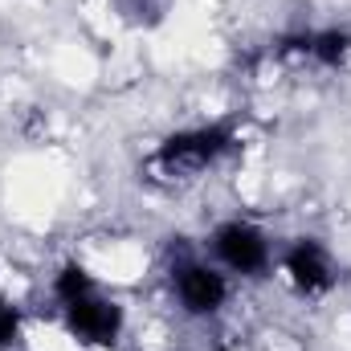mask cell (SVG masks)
Listing matches in <instances>:
<instances>
[{
	"label": "cell",
	"instance_id": "cell-3",
	"mask_svg": "<svg viewBox=\"0 0 351 351\" xmlns=\"http://www.w3.org/2000/svg\"><path fill=\"white\" fill-rule=\"evenodd\" d=\"M176 294H180V302H184L188 315H213V311L225 306L229 286H225V278L217 269L188 262L176 269Z\"/></svg>",
	"mask_w": 351,
	"mask_h": 351
},
{
	"label": "cell",
	"instance_id": "cell-7",
	"mask_svg": "<svg viewBox=\"0 0 351 351\" xmlns=\"http://www.w3.org/2000/svg\"><path fill=\"white\" fill-rule=\"evenodd\" d=\"M53 290H58V298L70 306V302H78V298H86L94 294V286H90V274L82 265H66L62 274H58V282H53Z\"/></svg>",
	"mask_w": 351,
	"mask_h": 351
},
{
	"label": "cell",
	"instance_id": "cell-9",
	"mask_svg": "<svg viewBox=\"0 0 351 351\" xmlns=\"http://www.w3.org/2000/svg\"><path fill=\"white\" fill-rule=\"evenodd\" d=\"M0 306H4V302H0Z\"/></svg>",
	"mask_w": 351,
	"mask_h": 351
},
{
	"label": "cell",
	"instance_id": "cell-8",
	"mask_svg": "<svg viewBox=\"0 0 351 351\" xmlns=\"http://www.w3.org/2000/svg\"><path fill=\"white\" fill-rule=\"evenodd\" d=\"M16 327H21L16 311H12V306H0V348H8V343L16 339Z\"/></svg>",
	"mask_w": 351,
	"mask_h": 351
},
{
	"label": "cell",
	"instance_id": "cell-2",
	"mask_svg": "<svg viewBox=\"0 0 351 351\" xmlns=\"http://www.w3.org/2000/svg\"><path fill=\"white\" fill-rule=\"evenodd\" d=\"M213 250H217L221 262L229 269H237V274H262L265 262H269V245H265L262 229H254L245 221L221 225L217 237H213Z\"/></svg>",
	"mask_w": 351,
	"mask_h": 351
},
{
	"label": "cell",
	"instance_id": "cell-5",
	"mask_svg": "<svg viewBox=\"0 0 351 351\" xmlns=\"http://www.w3.org/2000/svg\"><path fill=\"white\" fill-rule=\"evenodd\" d=\"M286 274H290V282L302 290V294H323V290H331V262H327V254H323V245L319 241H298V245H290V254H286Z\"/></svg>",
	"mask_w": 351,
	"mask_h": 351
},
{
	"label": "cell",
	"instance_id": "cell-4",
	"mask_svg": "<svg viewBox=\"0 0 351 351\" xmlns=\"http://www.w3.org/2000/svg\"><path fill=\"white\" fill-rule=\"evenodd\" d=\"M119 327H123V311L114 306V302H106V298H78V302H70V331L78 335V339H86V343H114L119 339Z\"/></svg>",
	"mask_w": 351,
	"mask_h": 351
},
{
	"label": "cell",
	"instance_id": "cell-6",
	"mask_svg": "<svg viewBox=\"0 0 351 351\" xmlns=\"http://www.w3.org/2000/svg\"><path fill=\"white\" fill-rule=\"evenodd\" d=\"M351 53V33L348 29H327L311 37V58H319L323 66H339Z\"/></svg>",
	"mask_w": 351,
	"mask_h": 351
},
{
	"label": "cell",
	"instance_id": "cell-1",
	"mask_svg": "<svg viewBox=\"0 0 351 351\" xmlns=\"http://www.w3.org/2000/svg\"><path fill=\"white\" fill-rule=\"evenodd\" d=\"M229 143H233V131H229L225 123H217V127H196V131H180L172 139H164V147L156 152V164H164L172 176L200 172V168L213 164Z\"/></svg>",
	"mask_w": 351,
	"mask_h": 351
}]
</instances>
